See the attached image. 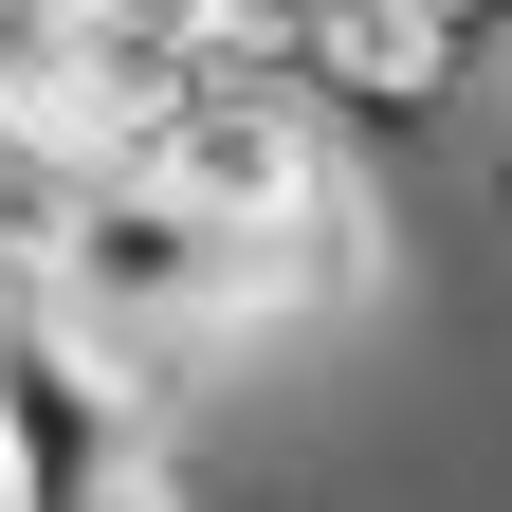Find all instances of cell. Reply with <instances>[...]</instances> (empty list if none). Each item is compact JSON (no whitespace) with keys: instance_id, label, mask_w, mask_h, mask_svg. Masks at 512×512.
<instances>
[{"instance_id":"2","label":"cell","mask_w":512,"mask_h":512,"mask_svg":"<svg viewBox=\"0 0 512 512\" xmlns=\"http://www.w3.org/2000/svg\"><path fill=\"white\" fill-rule=\"evenodd\" d=\"M37 293H55V311H92L110 348H165V330H256V238H238L220 202H183L147 147H110Z\"/></svg>"},{"instance_id":"5","label":"cell","mask_w":512,"mask_h":512,"mask_svg":"<svg viewBox=\"0 0 512 512\" xmlns=\"http://www.w3.org/2000/svg\"><path fill=\"white\" fill-rule=\"evenodd\" d=\"M366 293H384V183H366V147H330L311 202L256 238V311H366Z\"/></svg>"},{"instance_id":"1","label":"cell","mask_w":512,"mask_h":512,"mask_svg":"<svg viewBox=\"0 0 512 512\" xmlns=\"http://www.w3.org/2000/svg\"><path fill=\"white\" fill-rule=\"evenodd\" d=\"M165 421L183 403L92 330V311H55V293L0 311V512H147L183 476Z\"/></svg>"},{"instance_id":"4","label":"cell","mask_w":512,"mask_h":512,"mask_svg":"<svg viewBox=\"0 0 512 512\" xmlns=\"http://www.w3.org/2000/svg\"><path fill=\"white\" fill-rule=\"evenodd\" d=\"M293 74L330 92V128H348V147H403V128H458V92H476V37L439 19V0H311Z\"/></svg>"},{"instance_id":"3","label":"cell","mask_w":512,"mask_h":512,"mask_svg":"<svg viewBox=\"0 0 512 512\" xmlns=\"http://www.w3.org/2000/svg\"><path fill=\"white\" fill-rule=\"evenodd\" d=\"M330 147H348V128H330V92H311L293 55H238V37H220V74L147 128V165L183 183V202H220L238 238H275V220L311 202V165H330Z\"/></svg>"},{"instance_id":"6","label":"cell","mask_w":512,"mask_h":512,"mask_svg":"<svg viewBox=\"0 0 512 512\" xmlns=\"http://www.w3.org/2000/svg\"><path fill=\"white\" fill-rule=\"evenodd\" d=\"M439 19H458V37H476V55H512V0H439Z\"/></svg>"}]
</instances>
